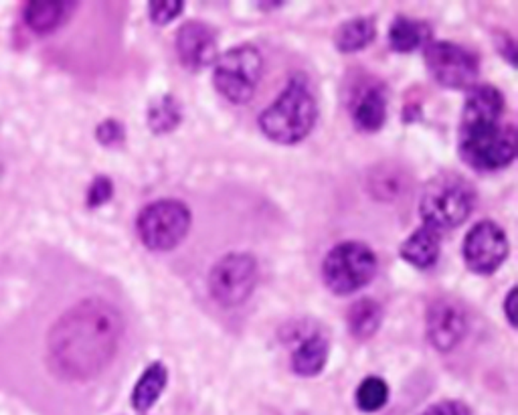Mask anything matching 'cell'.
Wrapping results in <instances>:
<instances>
[{"instance_id":"obj_1","label":"cell","mask_w":518,"mask_h":415,"mask_svg":"<svg viewBox=\"0 0 518 415\" xmlns=\"http://www.w3.org/2000/svg\"><path fill=\"white\" fill-rule=\"evenodd\" d=\"M122 332L123 322L116 306L99 298L77 302L47 334L49 369L69 381L94 379L116 357Z\"/></svg>"},{"instance_id":"obj_2","label":"cell","mask_w":518,"mask_h":415,"mask_svg":"<svg viewBox=\"0 0 518 415\" xmlns=\"http://www.w3.org/2000/svg\"><path fill=\"white\" fill-rule=\"evenodd\" d=\"M316 118L318 104L312 89L302 77H294L272 106L261 111L258 124L277 144H298L312 132Z\"/></svg>"},{"instance_id":"obj_3","label":"cell","mask_w":518,"mask_h":415,"mask_svg":"<svg viewBox=\"0 0 518 415\" xmlns=\"http://www.w3.org/2000/svg\"><path fill=\"white\" fill-rule=\"evenodd\" d=\"M478 194L470 180L458 172H439L427 180L419 201L423 223L437 229H453L472 215Z\"/></svg>"},{"instance_id":"obj_4","label":"cell","mask_w":518,"mask_h":415,"mask_svg":"<svg viewBox=\"0 0 518 415\" xmlns=\"http://www.w3.org/2000/svg\"><path fill=\"white\" fill-rule=\"evenodd\" d=\"M460 156L478 172H492L517 158V128L500 122L460 126Z\"/></svg>"},{"instance_id":"obj_5","label":"cell","mask_w":518,"mask_h":415,"mask_svg":"<svg viewBox=\"0 0 518 415\" xmlns=\"http://www.w3.org/2000/svg\"><path fill=\"white\" fill-rule=\"evenodd\" d=\"M377 255L363 241H342L330 249L322 262V277L328 290L348 296L363 290L377 274Z\"/></svg>"},{"instance_id":"obj_6","label":"cell","mask_w":518,"mask_h":415,"mask_svg":"<svg viewBox=\"0 0 518 415\" xmlns=\"http://www.w3.org/2000/svg\"><path fill=\"white\" fill-rule=\"evenodd\" d=\"M261 70L263 59L259 49L253 45H239L219 57L213 71V83L227 101L241 106L255 96Z\"/></svg>"},{"instance_id":"obj_7","label":"cell","mask_w":518,"mask_h":415,"mask_svg":"<svg viewBox=\"0 0 518 415\" xmlns=\"http://www.w3.org/2000/svg\"><path fill=\"white\" fill-rule=\"evenodd\" d=\"M140 241L150 251H170L191 229V211L177 199H160L140 211L136 221Z\"/></svg>"},{"instance_id":"obj_8","label":"cell","mask_w":518,"mask_h":415,"mask_svg":"<svg viewBox=\"0 0 518 415\" xmlns=\"http://www.w3.org/2000/svg\"><path fill=\"white\" fill-rule=\"evenodd\" d=\"M258 262L249 253H229L221 258L209 274V292L225 308L246 302L258 286Z\"/></svg>"},{"instance_id":"obj_9","label":"cell","mask_w":518,"mask_h":415,"mask_svg":"<svg viewBox=\"0 0 518 415\" xmlns=\"http://www.w3.org/2000/svg\"><path fill=\"white\" fill-rule=\"evenodd\" d=\"M425 65L434 82L446 89H470L480 73L478 57L464 47L448 41L429 43L425 47Z\"/></svg>"},{"instance_id":"obj_10","label":"cell","mask_w":518,"mask_h":415,"mask_svg":"<svg viewBox=\"0 0 518 415\" xmlns=\"http://www.w3.org/2000/svg\"><path fill=\"white\" fill-rule=\"evenodd\" d=\"M508 237L505 229L494 221L476 223L464 237V262L465 265L482 276L494 274L508 258Z\"/></svg>"},{"instance_id":"obj_11","label":"cell","mask_w":518,"mask_h":415,"mask_svg":"<svg viewBox=\"0 0 518 415\" xmlns=\"http://www.w3.org/2000/svg\"><path fill=\"white\" fill-rule=\"evenodd\" d=\"M468 332V314L456 298H439L427 310V338L434 348L448 353L462 343Z\"/></svg>"},{"instance_id":"obj_12","label":"cell","mask_w":518,"mask_h":415,"mask_svg":"<svg viewBox=\"0 0 518 415\" xmlns=\"http://www.w3.org/2000/svg\"><path fill=\"white\" fill-rule=\"evenodd\" d=\"M177 53L189 71L209 67L217 57L215 31L203 21H189L177 33Z\"/></svg>"},{"instance_id":"obj_13","label":"cell","mask_w":518,"mask_h":415,"mask_svg":"<svg viewBox=\"0 0 518 415\" xmlns=\"http://www.w3.org/2000/svg\"><path fill=\"white\" fill-rule=\"evenodd\" d=\"M505 96L490 83L472 85L468 89L464 111H462V126L484 124V122H500L505 116Z\"/></svg>"},{"instance_id":"obj_14","label":"cell","mask_w":518,"mask_h":415,"mask_svg":"<svg viewBox=\"0 0 518 415\" xmlns=\"http://www.w3.org/2000/svg\"><path fill=\"white\" fill-rule=\"evenodd\" d=\"M387 118V92L382 85H367L353 101V122L360 132H379Z\"/></svg>"},{"instance_id":"obj_15","label":"cell","mask_w":518,"mask_h":415,"mask_svg":"<svg viewBox=\"0 0 518 415\" xmlns=\"http://www.w3.org/2000/svg\"><path fill=\"white\" fill-rule=\"evenodd\" d=\"M439 251H441V233L425 223L421 227H417L399 249L401 258L417 270H427L436 265L439 260Z\"/></svg>"},{"instance_id":"obj_16","label":"cell","mask_w":518,"mask_h":415,"mask_svg":"<svg viewBox=\"0 0 518 415\" xmlns=\"http://www.w3.org/2000/svg\"><path fill=\"white\" fill-rule=\"evenodd\" d=\"M326 359L328 338L320 332H314L292 353V371L300 377H316L326 367Z\"/></svg>"},{"instance_id":"obj_17","label":"cell","mask_w":518,"mask_h":415,"mask_svg":"<svg viewBox=\"0 0 518 415\" xmlns=\"http://www.w3.org/2000/svg\"><path fill=\"white\" fill-rule=\"evenodd\" d=\"M71 11V2H57V0H33L27 2L25 9V23L37 35H49L55 28L63 25Z\"/></svg>"},{"instance_id":"obj_18","label":"cell","mask_w":518,"mask_h":415,"mask_svg":"<svg viewBox=\"0 0 518 415\" xmlns=\"http://www.w3.org/2000/svg\"><path fill=\"white\" fill-rule=\"evenodd\" d=\"M431 39V28L423 21L397 16L389 28V45L397 53H413Z\"/></svg>"},{"instance_id":"obj_19","label":"cell","mask_w":518,"mask_h":415,"mask_svg":"<svg viewBox=\"0 0 518 415\" xmlns=\"http://www.w3.org/2000/svg\"><path fill=\"white\" fill-rule=\"evenodd\" d=\"M377 35V27H375V18L370 16H356L346 23H342L341 27L334 33V45L341 53H356L368 47L375 41Z\"/></svg>"},{"instance_id":"obj_20","label":"cell","mask_w":518,"mask_h":415,"mask_svg":"<svg viewBox=\"0 0 518 415\" xmlns=\"http://www.w3.org/2000/svg\"><path fill=\"white\" fill-rule=\"evenodd\" d=\"M381 322L382 308L373 298H360L358 302L348 308V314H346L348 332L356 341H367L370 336H375L377 331L381 328Z\"/></svg>"},{"instance_id":"obj_21","label":"cell","mask_w":518,"mask_h":415,"mask_svg":"<svg viewBox=\"0 0 518 415\" xmlns=\"http://www.w3.org/2000/svg\"><path fill=\"white\" fill-rule=\"evenodd\" d=\"M166 381H168V369L164 367V363L156 360L150 367H146V371L140 375L134 393H132L134 409L136 411H148L152 405L158 402V397L162 395Z\"/></svg>"},{"instance_id":"obj_22","label":"cell","mask_w":518,"mask_h":415,"mask_svg":"<svg viewBox=\"0 0 518 415\" xmlns=\"http://www.w3.org/2000/svg\"><path fill=\"white\" fill-rule=\"evenodd\" d=\"M182 120V110L177 97L162 96L156 99L148 110V126L154 134H168L172 132Z\"/></svg>"},{"instance_id":"obj_23","label":"cell","mask_w":518,"mask_h":415,"mask_svg":"<svg viewBox=\"0 0 518 415\" xmlns=\"http://www.w3.org/2000/svg\"><path fill=\"white\" fill-rule=\"evenodd\" d=\"M356 407L365 414H375L385 407V403L389 402V385L385 383V379L370 375L367 379H363V383L358 385L355 395Z\"/></svg>"},{"instance_id":"obj_24","label":"cell","mask_w":518,"mask_h":415,"mask_svg":"<svg viewBox=\"0 0 518 415\" xmlns=\"http://www.w3.org/2000/svg\"><path fill=\"white\" fill-rule=\"evenodd\" d=\"M184 2L180 0H152L148 2V13L154 25H168L182 13Z\"/></svg>"},{"instance_id":"obj_25","label":"cell","mask_w":518,"mask_h":415,"mask_svg":"<svg viewBox=\"0 0 518 415\" xmlns=\"http://www.w3.org/2000/svg\"><path fill=\"white\" fill-rule=\"evenodd\" d=\"M111 194H114V184H111V180H109L108 177H97V179H94V182H92L89 191H87V207L96 209L101 207V205H106L109 199H111Z\"/></svg>"},{"instance_id":"obj_26","label":"cell","mask_w":518,"mask_h":415,"mask_svg":"<svg viewBox=\"0 0 518 415\" xmlns=\"http://www.w3.org/2000/svg\"><path fill=\"white\" fill-rule=\"evenodd\" d=\"M96 138L99 140V144L104 146H118L123 142V126L118 120H106L97 126Z\"/></svg>"},{"instance_id":"obj_27","label":"cell","mask_w":518,"mask_h":415,"mask_svg":"<svg viewBox=\"0 0 518 415\" xmlns=\"http://www.w3.org/2000/svg\"><path fill=\"white\" fill-rule=\"evenodd\" d=\"M421 415H470V409L462 402H439L429 405Z\"/></svg>"},{"instance_id":"obj_28","label":"cell","mask_w":518,"mask_h":415,"mask_svg":"<svg viewBox=\"0 0 518 415\" xmlns=\"http://www.w3.org/2000/svg\"><path fill=\"white\" fill-rule=\"evenodd\" d=\"M514 302H517V288H512V290L508 292V296H506L505 300V314L508 322H510V326H517V308H514Z\"/></svg>"}]
</instances>
